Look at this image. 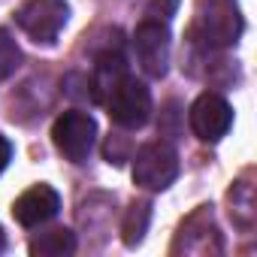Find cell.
<instances>
[{"instance_id": "ba28073f", "label": "cell", "mask_w": 257, "mask_h": 257, "mask_svg": "<svg viewBox=\"0 0 257 257\" xmlns=\"http://www.w3.org/2000/svg\"><path fill=\"white\" fill-rule=\"evenodd\" d=\"M61 212V194L52 185H34L13 203V218L22 227H43Z\"/></svg>"}, {"instance_id": "30bf717a", "label": "cell", "mask_w": 257, "mask_h": 257, "mask_svg": "<svg viewBox=\"0 0 257 257\" xmlns=\"http://www.w3.org/2000/svg\"><path fill=\"white\" fill-rule=\"evenodd\" d=\"M124 73H127V64H124V58H121L118 52H103V55L97 58V64H94V76H91L94 100L100 103V100H103V94L109 91V85H112L118 76H124Z\"/></svg>"}, {"instance_id": "277c9868", "label": "cell", "mask_w": 257, "mask_h": 257, "mask_svg": "<svg viewBox=\"0 0 257 257\" xmlns=\"http://www.w3.org/2000/svg\"><path fill=\"white\" fill-rule=\"evenodd\" d=\"M52 143L70 164H82V161H88V155L97 143V121L88 112L67 109L52 124Z\"/></svg>"}, {"instance_id": "5b68a950", "label": "cell", "mask_w": 257, "mask_h": 257, "mask_svg": "<svg viewBox=\"0 0 257 257\" xmlns=\"http://www.w3.org/2000/svg\"><path fill=\"white\" fill-rule=\"evenodd\" d=\"M134 182L146 191H167L179 176V155L170 143H146L134 155Z\"/></svg>"}, {"instance_id": "8992f818", "label": "cell", "mask_w": 257, "mask_h": 257, "mask_svg": "<svg viewBox=\"0 0 257 257\" xmlns=\"http://www.w3.org/2000/svg\"><path fill=\"white\" fill-rule=\"evenodd\" d=\"M134 49H137V61H140L146 76H152V79L167 76V70H170V28H167V22L146 16L134 34Z\"/></svg>"}, {"instance_id": "5bb4252c", "label": "cell", "mask_w": 257, "mask_h": 257, "mask_svg": "<svg viewBox=\"0 0 257 257\" xmlns=\"http://www.w3.org/2000/svg\"><path fill=\"white\" fill-rule=\"evenodd\" d=\"M10 161H13V143H10L4 134H0V173L10 167Z\"/></svg>"}, {"instance_id": "9c48e42d", "label": "cell", "mask_w": 257, "mask_h": 257, "mask_svg": "<svg viewBox=\"0 0 257 257\" xmlns=\"http://www.w3.org/2000/svg\"><path fill=\"white\" fill-rule=\"evenodd\" d=\"M28 248H31L34 257H64V254H73L76 251V236H73V230L58 227V230L40 233L37 239H31Z\"/></svg>"}, {"instance_id": "7a4b0ae2", "label": "cell", "mask_w": 257, "mask_h": 257, "mask_svg": "<svg viewBox=\"0 0 257 257\" xmlns=\"http://www.w3.org/2000/svg\"><path fill=\"white\" fill-rule=\"evenodd\" d=\"M100 103L106 106L109 118L118 127H124V131H140L152 118V91H149L146 82H140L131 73L118 76L109 85V91L103 94Z\"/></svg>"}, {"instance_id": "6da1fadb", "label": "cell", "mask_w": 257, "mask_h": 257, "mask_svg": "<svg viewBox=\"0 0 257 257\" xmlns=\"http://www.w3.org/2000/svg\"><path fill=\"white\" fill-rule=\"evenodd\" d=\"M242 37V13L236 0H197L191 40L209 52L230 49Z\"/></svg>"}, {"instance_id": "7c38bea8", "label": "cell", "mask_w": 257, "mask_h": 257, "mask_svg": "<svg viewBox=\"0 0 257 257\" xmlns=\"http://www.w3.org/2000/svg\"><path fill=\"white\" fill-rule=\"evenodd\" d=\"M22 64V49L19 43L7 34V31H0V82L10 79Z\"/></svg>"}, {"instance_id": "8fae6325", "label": "cell", "mask_w": 257, "mask_h": 257, "mask_svg": "<svg viewBox=\"0 0 257 257\" xmlns=\"http://www.w3.org/2000/svg\"><path fill=\"white\" fill-rule=\"evenodd\" d=\"M149 221H152V203L149 200H137L124 215V224H121V239L127 248H137L149 230Z\"/></svg>"}, {"instance_id": "52a82bcc", "label": "cell", "mask_w": 257, "mask_h": 257, "mask_svg": "<svg viewBox=\"0 0 257 257\" xmlns=\"http://www.w3.org/2000/svg\"><path fill=\"white\" fill-rule=\"evenodd\" d=\"M188 124H191V131L197 140L203 143H221L230 131V124H233V109L230 103L221 97V94H200L188 112Z\"/></svg>"}, {"instance_id": "9a60e30c", "label": "cell", "mask_w": 257, "mask_h": 257, "mask_svg": "<svg viewBox=\"0 0 257 257\" xmlns=\"http://www.w3.org/2000/svg\"><path fill=\"white\" fill-rule=\"evenodd\" d=\"M0 251H4V230H0Z\"/></svg>"}, {"instance_id": "3957f363", "label": "cell", "mask_w": 257, "mask_h": 257, "mask_svg": "<svg viewBox=\"0 0 257 257\" xmlns=\"http://www.w3.org/2000/svg\"><path fill=\"white\" fill-rule=\"evenodd\" d=\"M13 19L34 43L52 46L70 22V4L67 0H25Z\"/></svg>"}, {"instance_id": "4fadbf2b", "label": "cell", "mask_w": 257, "mask_h": 257, "mask_svg": "<svg viewBox=\"0 0 257 257\" xmlns=\"http://www.w3.org/2000/svg\"><path fill=\"white\" fill-rule=\"evenodd\" d=\"M176 10H179V0H152L149 10H146V16L149 19H158V22H170L176 16Z\"/></svg>"}]
</instances>
